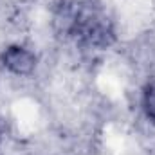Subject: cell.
<instances>
[{"mask_svg":"<svg viewBox=\"0 0 155 155\" xmlns=\"http://www.w3.org/2000/svg\"><path fill=\"white\" fill-rule=\"evenodd\" d=\"M0 63L13 74L27 76L36 69V56L22 45H11L2 52Z\"/></svg>","mask_w":155,"mask_h":155,"instance_id":"cell-1","label":"cell"},{"mask_svg":"<svg viewBox=\"0 0 155 155\" xmlns=\"http://www.w3.org/2000/svg\"><path fill=\"white\" fill-rule=\"evenodd\" d=\"M143 110L152 121H155V85L146 87L143 94Z\"/></svg>","mask_w":155,"mask_h":155,"instance_id":"cell-2","label":"cell"}]
</instances>
